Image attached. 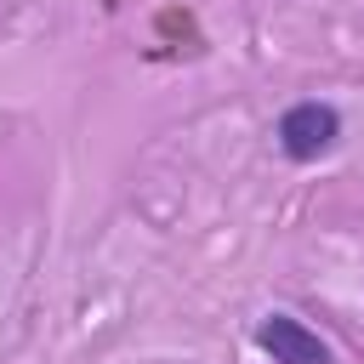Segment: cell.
Here are the masks:
<instances>
[{"label":"cell","mask_w":364,"mask_h":364,"mask_svg":"<svg viewBox=\"0 0 364 364\" xmlns=\"http://www.w3.org/2000/svg\"><path fill=\"white\" fill-rule=\"evenodd\" d=\"M273 136H279V148H284L290 165H313V159H324V154L341 142V114H336L330 102L307 97V102H290V108L279 114Z\"/></svg>","instance_id":"obj_1"},{"label":"cell","mask_w":364,"mask_h":364,"mask_svg":"<svg viewBox=\"0 0 364 364\" xmlns=\"http://www.w3.org/2000/svg\"><path fill=\"white\" fill-rule=\"evenodd\" d=\"M256 347L273 358V364H336V353L318 341V330H307L301 318L290 313H267L256 324Z\"/></svg>","instance_id":"obj_2"}]
</instances>
